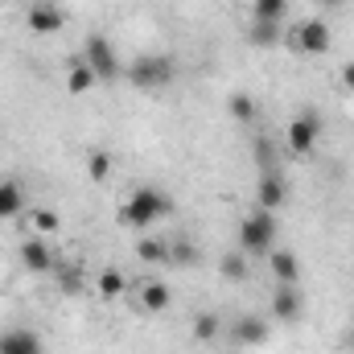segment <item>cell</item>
<instances>
[{"instance_id": "16", "label": "cell", "mask_w": 354, "mask_h": 354, "mask_svg": "<svg viewBox=\"0 0 354 354\" xmlns=\"http://www.w3.org/2000/svg\"><path fill=\"white\" fill-rule=\"evenodd\" d=\"M252 46L256 50H272L276 41H280V21H252Z\"/></svg>"}, {"instance_id": "1", "label": "cell", "mask_w": 354, "mask_h": 354, "mask_svg": "<svg viewBox=\"0 0 354 354\" xmlns=\"http://www.w3.org/2000/svg\"><path fill=\"white\" fill-rule=\"evenodd\" d=\"M174 210V202L161 194V189H153V185H140L128 202H124V210H120V223L124 227H149V223H157V218H165Z\"/></svg>"}, {"instance_id": "25", "label": "cell", "mask_w": 354, "mask_h": 354, "mask_svg": "<svg viewBox=\"0 0 354 354\" xmlns=\"http://www.w3.org/2000/svg\"><path fill=\"white\" fill-rule=\"evenodd\" d=\"M111 177V157L107 153H95L91 157V181H107Z\"/></svg>"}, {"instance_id": "30", "label": "cell", "mask_w": 354, "mask_h": 354, "mask_svg": "<svg viewBox=\"0 0 354 354\" xmlns=\"http://www.w3.org/2000/svg\"><path fill=\"white\" fill-rule=\"evenodd\" d=\"M346 346H351V351H354V330H351V338H346Z\"/></svg>"}, {"instance_id": "7", "label": "cell", "mask_w": 354, "mask_h": 354, "mask_svg": "<svg viewBox=\"0 0 354 354\" xmlns=\"http://www.w3.org/2000/svg\"><path fill=\"white\" fill-rule=\"evenodd\" d=\"M301 292H297V284H276V292H272V317L276 322H297L301 317Z\"/></svg>"}, {"instance_id": "11", "label": "cell", "mask_w": 354, "mask_h": 354, "mask_svg": "<svg viewBox=\"0 0 354 354\" xmlns=\"http://www.w3.org/2000/svg\"><path fill=\"white\" fill-rule=\"evenodd\" d=\"M0 354H46L41 351V338L33 330H12L0 338Z\"/></svg>"}, {"instance_id": "8", "label": "cell", "mask_w": 354, "mask_h": 354, "mask_svg": "<svg viewBox=\"0 0 354 354\" xmlns=\"http://www.w3.org/2000/svg\"><path fill=\"white\" fill-rule=\"evenodd\" d=\"M256 198H260V210H280V206H284V198H288V185H284V177L276 174V169H264Z\"/></svg>"}, {"instance_id": "13", "label": "cell", "mask_w": 354, "mask_h": 354, "mask_svg": "<svg viewBox=\"0 0 354 354\" xmlns=\"http://www.w3.org/2000/svg\"><path fill=\"white\" fill-rule=\"evenodd\" d=\"M268 260H272V276H276V284H297L301 280V264H297V256L292 252H268Z\"/></svg>"}, {"instance_id": "26", "label": "cell", "mask_w": 354, "mask_h": 354, "mask_svg": "<svg viewBox=\"0 0 354 354\" xmlns=\"http://www.w3.org/2000/svg\"><path fill=\"white\" fill-rule=\"evenodd\" d=\"M33 227H37L41 235H50V231H58V214H54V210H37V214H33Z\"/></svg>"}, {"instance_id": "9", "label": "cell", "mask_w": 354, "mask_h": 354, "mask_svg": "<svg viewBox=\"0 0 354 354\" xmlns=\"http://www.w3.org/2000/svg\"><path fill=\"white\" fill-rule=\"evenodd\" d=\"M231 338H235L239 346H260V342H268V322L264 317H256V313H243V317L235 322Z\"/></svg>"}, {"instance_id": "20", "label": "cell", "mask_w": 354, "mask_h": 354, "mask_svg": "<svg viewBox=\"0 0 354 354\" xmlns=\"http://www.w3.org/2000/svg\"><path fill=\"white\" fill-rule=\"evenodd\" d=\"M284 12H288V0H256L252 21H280Z\"/></svg>"}, {"instance_id": "15", "label": "cell", "mask_w": 354, "mask_h": 354, "mask_svg": "<svg viewBox=\"0 0 354 354\" xmlns=\"http://www.w3.org/2000/svg\"><path fill=\"white\" fill-rule=\"evenodd\" d=\"M25 206V194H21V185L8 177V181H0V218H17V210Z\"/></svg>"}, {"instance_id": "10", "label": "cell", "mask_w": 354, "mask_h": 354, "mask_svg": "<svg viewBox=\"0 0 354 354\" xmlns=\"http://www.w3.org/2000/svg\"><path fill=\"white\" fill-rule=\"evenodd\" d=\"M66 25V12L58 4H33L29 8V29L33 33H58Z\"/></svg>"}, {"instance_id": "3", "label": "cell", "mask_w": 354, "mask_h": 354, "mask_svg": "<svg viewBox=\"0 0 354 354\" xmlns=\"http://www.w3.org/2000/svg\"><path fill=\"white\" fill-rule=\"evenodd\" d=\"M276 243V214L272 210H256L239 223V252L243 256H268Z\"/></svg>"}, {"instance_id": "27", "label": "cell", "mask_w": 354, "mask_h": 354, "mask_svg": "<svg viewBox=\"0 0 354 354\" xmlns=\"http://www.w3.org/2000/svg\"><path fill=\"white\" fill-rule=\"evenodd\" d=\"M62 276H66V280H62V288H66V292H75V288L83 284V272H79V268H66Z\"/></svg>"}, {"instance_id": "2", "label": "cell", "mask_w": 354, "mask_h": 354, "mask_svg": "<svg viewBox=\"0 0 354 354\" xmlns=\"http://www.w3.org/2000/svg\"><path fill=\"white\" fill-rule=\"evenodd\" d=\"M177 79V62L169 54H140L132 66H128V83L140 91H161Z\"/></svg>"}, {"instance_id": "4", "label": "cell", "mask_w": 354, "mask_h": 354, "mask_svg": "<svg viewBox=\"0 0 354 354\" xmlns=\"http://www.w3.org/2000/svg\"><path fill=\"white\" fill-rule=\"evenodd\" d=\"M288 149L297 153V157H305V153H313L317 149V140H322V115L313 111V107H305L301 115H292V124H288Z\"/></svg>"}, {"instance_id": "6", "label": "cell", "mask_w": 354, "mask_h": 354, "mask_svg": "<svg viewBox=\"0 0 354 354\" xmlns=\"http://www.w3.org/2000/svg\"><path fill=\"white\" fill-rule=\"evenodd\" d=\"M292 41H297L292 50H301V54H326V50L334 46V33H330V25H326V21L309 17V21H301V29H297V37H292Z\"/></svg>"}, {"instance_id": "29", "label": "cell", "mask_w": 354, "mask_h": 354, "mask_svg": "<svg viewBox=\"0 0 354 354\" xmlns=\"http://www.w3.org/2000/svg\"><path fill=\"white\" fill-rule=\"evenodd\" d=\"M317 4H326V8H342L346 0H317Z\"/></svg>"}, {"instance_id": "23", "label": "cell", "mask_w": 354, "mask_h": 354, "mask_svg": "<svg viewBox=\"0 0 354 354\" xmlns=\"http://www.w3.org/2000/svg\"><path fill=\"white\" fill-rule=\"evenodd\" d=\"M99 292H103V297H120V292H124V272H120V268H107V272L99 276Z\"/></svg>"}, {"instance_id": "24", "label": "cell", "mask_w": 354, "mask_h": 354, "mask_svg": "<svg viewBox=\"0 0 354 354\" xmlns=\"http://www.w3.org/2000/svg\"><path fill=\"white\" fill-rule=\"evenodd\" d=\"M214 334H218V317H214V313H198L194 338H198V342H214Z\"/></svg>"}, {"instance_id": "19", "label": "cell", "mask_w": 354, "mask_h": 354, "mask_svg": "<svg viewBox=\"0 0 354 354\" xmlns=\"http://www.w3.org/2000/svg\"><path fill=\"white\" fill-rule=\"evenodd\" d=\"M136 256H140L145 264H165V260H169V243H165V239H140V243H136Z\"/></svg>"}, {"instance_id": "14", "label": "cell", "mask_w": 354, "mask_h": 354, "mask_svg": "<svg viewBox=\"0 0 354 354\" xmlns=\"http://www.w3.org/2000/svg\"><path fill=\"white\" fill-rule=\"evenodd\" d=\"M169 301H174V292L165 284H145V292H140V309L145 313H165Z\"/></svg>"}, {"instance_id": "21", "label": "cell", "mask_w": 354, "mask_h": 354, "mask_svg": "<svg viewBox=\"0 0 354 354\" xmlns=\"http://www.w3.org/2000/svg\"><path fill=\"white\" fill-rule=\"evenodd\" d=\"M169 260H174V264H181V268L198 264V248H194L189 239H174V243H169Z\"/></svg>"}, {"instance_id": "18", "label": "cell", "mask_w": 354, "mask_h": 354, "mask_svg": "<svg viewBox=\"0 0 354 354\" xmlns=\"http://www.w3.org/2000/svg\"><path fill=\"white\" fill-rule=\"evenodd\" d=\"M218 272H223V280H231V284H239V280H248V256L235 248L231 256H223V264H218Z\"/></svg>"}, {"instance_id": "5", "label": "cell", "mask_w": 354, "mask_h": 354, "mask_svg": "<svg viewBox=\"0 0 354 354\" xmlns=\"http://www.w3.org/2000/svg\"><path fill=\"white\" fill-rule=\"evenodd\" d=\"M87 66L95 71V79H99V83H115V79H120L115 46H111L103 33H91V37H87Z\"/></svg>"}, {"instance_id": "17", "label": "cell", "mask_w": 354, "mask_h": 354, "mask_svg": "<svg viewBox=\"0 0 354 354\" xmlns=\"http://www.w3.org/2000/svg\"><path fill=\"white\" fill-rule=\"evenodd\" d=\"M95 83H99V79H95V71H91L87 62H75L71 75H66V91H71V95H83V91H91Z\"/></svg>"}, {"instance_id": "28", "label": "cell", "mask_w": 354, "mask_h": 354, "mask_svg": "<svg viewBox=\"0 0 354 354\" xmlns=\"http://www.w3.org/2000/svg\"><path fill=\"white\" fill-rule=\"evenodd\" d=\"M342 87L354 91V62H346V66H342Z\"/></svg>"}, {"instance_id": "12", "label": "cell", "mask_w": 354, "mask_h": 354, "mask_svg": "<svg viewBox=\"0 0 354 354\" xmlns=\"http://www.w3.org/2000/svg\"><path fill=\"white\" fill-rule=\"evenodd\" d=\"M21 264L29 268V272H50L54 268V256H50L46 239H25L21 243Z\"/></svg>"}, {"instance_id": "22", "label": "cell", "mask_w": 354, "mask_h": 354, "mask_svg": "<svg viewBox=\"0 0 354 354\" xmlns=\"http://www.w3.org/2000/svg\"><path fill=\"white\" fill-rule=\"evenodd\" d=\"M231 115H235V120H243V124H248V120H256V99H252V95H243V91H235V95H231Z\"/></svg>"}]
</instances>
